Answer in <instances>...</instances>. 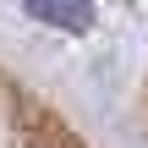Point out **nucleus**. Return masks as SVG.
Returning a JSON list of instances; mask_svg holds the SVG:
<instances>
[{
    "label": "nucleus",
    "instance_id": "obj_1",
    "mask_svg": "<svg viewBox=\"0 0 148 148\" xmlns=\"http://www.w3.org/2000/svg\"><path fill=\"white\" fill-rule=\"evenodd\" d=\"M27 16L33 22H49V27H66V33H88L93 27V11L88 5H44V0H33Z\"/></svg>",
    "mask_w": 148,
    "mask_h": 148
}]
</instances>
